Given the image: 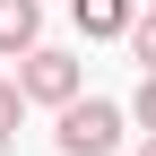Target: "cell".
<instances>
[{"label":"cell","mask_w":156,"mask_h":156,"mask_svg":"<svg viewBox=\"0 0 156 156\" xmlns=\"http://www.w3.org/2000/svg\"><path fill=\"white\" fill-rule=\"evenodd\" d=\"M122 122L130 113L113 104V95H78L69 113H52V147L61 156H113L122 147Z\"/></svg>","instance_id":"cell-1"},{"label":"cell","mask_w":156,"mask_h":156,"mask_svg":"<svg viewBox=\"0 0 156 156\" xmlns=\"http://www.w3.org/2000/svg\"><path fill=\"white\" fill-rule=\"evenodd\" d=\"M17 95H26V104L69 113L78 95H87V69H78V52H61V44H35L26 61H17Z\"/></svg>","instance_id":"cell-2"},{"label":"cell","mask_w":156,"mask_h":156,"mask_svg":"<svg viewBox=\"0 0 156 156\" xmlns=\"http://www.w3.org/2000/svg\"><path fill=\"white\" fill-rule=\"evenodd\" d=\"M69 17H78L87 44H122V35L139 26V0H69Z\"/></svg>","instance_id":"cell-3"},{"label":"cell","mask_w":156,"mask_h":156,"mask_svg":"<svg viewBox=\"0 0 156 156\" xmlns=\"http://www.w3.org/2000/svg\"><path fill=\"white\" fill-rule=\"evenodd\" d=\"M44 44V0H0V61H26Z\"/></svg>","instance_id":"cell-4"},{"label":"cell","mask_w":156,"mask_h":156,"mask_svg":"<svg viewBox=\"0 0 156 156\" xmlns=\"http://www.w3.org/2000/svg\"><path fill=\"white\" fill-rule=\"evenodd\" d=\"M17 122H26V95H17V78H0V147L17 139Z\"/></svg>","instance_id":"cell-5"},{"label":"cell","mask_w":156,"mask_h":156,"mask_svg":"<svg viewBox=\"0 0 156 156\" xmlns=\"http://www.w3.org/2000/svg\"><path fill=\"white\" fill-rule=\"evenodd\" d=\"M130 52H139V69L156 78V17H147V9H139V26H130Z\"/></svg>","instance_id":"cell-6"},{"label":"cell","mask_w":156,"mask_h":156,"mask_svg":"<svg viewBox=\"0 0 156 156\" xmlns=\"http://www.w3.org/2000/svg\"><path fill=\"white\" fill-rule=\"evenodd\" d=\"M130 122H139L147 139H156V78H139V95H130Z\"/></svg>","instance_id":"cell-7"},{"label":"cell","mask_w":156,"mask_h":156,"mask_svg":"<svg viewBox=\"0 0 156 156\" xmlns=\"http://www.w3.org/2000/svg\"><path fill=\"white\" fill-rule=\"evenodd\" d=\"M139 156H156V139H139Z\"/></svg>","instance_id":"cell-8"},{"label":"cell","mask_w":156,"mask_h":156,"mask_svg":"<svg viewBox=\"0 0 156 156\" xmlns=\"http://www.w3.org/2000/svg\"><path fill=\"white\" fill-rule=\"evenodd\" d=\"M139 9H147V17H156V0H139Z\"/></svg>","instance_id":"cell-9"}]
</instances>
